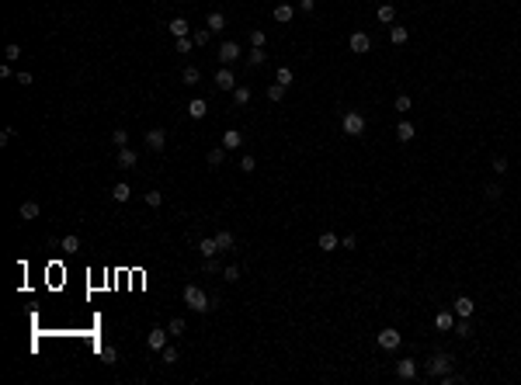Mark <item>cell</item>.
Instances as JSON below:
<instances>
[{
    "label": "cell",
    "mask_w": 521,
    "mask_h": 385,
    "mask_svg": "<svg viewBox=\"0 0 521 385\" xmlns=\"http://www.w3.org/2000/svg\"><path fill=\"white\" fill-rule=\"evenodd\" d=\"M184 306L191 309V312H209L215 302L205 295V288H198V285H184Z\"/></svg>",
    "instance_id": "1"
},
{
    "label": "cell",
    "mask_w": 521,
    "mask_h": 385,
    "mask_svg": "<svg viewBox=\"0 0 521 385\" xmlns=\"http://www.w3.org/2000/svg\"><path fill=\"white\" fill-rule=\"evenodd\" d=\"M431 378H442V375H448L452 371V354H434L431 361H427V368H424Z\"/></svg>",
    "instance_id": "2"
},
{
    "label": "cell",
    "mask_w": 521,
    "mask_h": 385,
    "mask_svg": "<svg viewBox=\"0 0 521 385\" xmlns=\"http://www.w3.org/2000/svg\"><path fill=\"white\" fill-rule=\"evenodd\" d=\"M341 129H344V135H354L358 139V135L365 132V115L362 111H347L344 122H341Z\"/></svg>",
    "instance_id": "3"
},
{
    "label": "cell",
    "mask_w": 521,
    "mask_h": 385,
    "mask_svg": "<svg viewBox=\"0 0 521 385\" xmlns=\"http://www.w3.org/2000/svg\"><path fill=\"white\" fill-rule=\"evenodd\" d=\"M400 344H403V333H400V330L386 327L382 333H379V347H382V350H396Z\"/></svg>",
    "instance_id": "4"
},
{
    "label": "cell",
    "mask_w": 521,
    "mask_h": 385,
    "mask_svg": "<svg viewBox=\"0 0 521 385\" xmlns=\"http://www.w3.org/2000/svg\"><path fill=\"white\" fill-rule=\"evenodd\" d=\"M452 312H455V316H459V319H469V316H473V312H476V302H473V299H469V295H459V299H455V302H452Z\"/></svg>",
    "instance_id": "5"
},
{
    "label": "cell",
    "mask_w": 521,
    "mask_h": 385,
    "mask_svg": "<svg viewBox=\"0 0 521 385\" xmlns=\"http://www.w3.org/2000/svg\"><path fill=\"white\" fill-rule=\"evenodd\" d=\"M240 56H243V49H240L236 42H223V45H219V63L230 66V63H236Z\"/></svg>",
    "instance_id": "6"
},
{
    "label": "cell",
    "mask_w": 521,
    "mask_h": 385,
    "mask_svg": "<svg viewBox=\"0 0 521 385\" xmlns=\"http://www.w3.org/2000/svg\"><path fill=\"white\" fill-rule=\"evenodd\" d=\"M347 45H351V52H358V56H365L368 49H372V39H368L365 32H354V35L347 39Z\"/></svg>",
    "instance_id": "7"
},
{
    "label": "cell",
    "mask_w": 521,
    "mask_h": 385,
    "mask_svg": "<svg viewBox=\"0 0 521 385\" xmlns=\"http://www.w3.org/2000/svg\"><path fill=\"white\" fill-rule=\"evenodd\" d=\"M167 337H171V330H160V327L150 330V337H146V347H150V350H163V347H167Z\"/></svg>",
    "instance_id": "8"
},
{
    "label": "cell",
    "mask_w": 521,
    "mask_h": 385,
    "mask_svg": "<svg viewBox=\"0 0 521 385\" xmlns=\"http://www.w3.org/2000/svg\"><path fill=\"white\" fill-rule=\"evenodd\" d=\"M215 87L219 91H236V77H233V70H215Z\"/></svg>",
    "instance_id": "9"
},
{
    "label": "cell",
    "mask_w": 521,
    "mask_h": 385,
    "mask_svg": "<svg viewBox=\"0 0 521 385\" xmlns=\"http://www.w3.org/2000/svg\"><path fill=\"white\" fill-rule=\"evenodd\" d=\"M163 146H167V135H163V129H150V132H146V150L160 153Z\"/></svg>",
    "instance_id": "10"
},
{
    "label": "cell",
    "mask_w": 521,
    "mask_h": 385,
    "mask_svg": "<svg viewBox=\"0 0 521 385\" xmlns=\"http://www.w3.org/2000/svg\"><path fill=\"white\" fill-rule=\"evenodd\" d=\"M414 135H417V129H414V122H406V118H400V122H396V139H400V142H410Z\"/></svg>",
    "instance_id": "11"
},
{
    "label": "cell",
    "mask_w": 521,
    "mask_h": 385,
    "mask_svg": "<svg viewBox=\"0 0 521 385\" xmlns=\"http://www.w3.org/2000/svg\"><path fill=\"white\" fill-rule=\"evenodd\" d=\"M271 18L278 21V24H289V21L295 18V11H292V4H278V7L271 11Z\"/></svg>",
    "instance_id": "12"
},
{
    "label": "cell",
    "mask_w": 521,
    "mask_h": 385,
    "mask_svg": "<svg viewBox=\"0 0 521 385\" xmlns=\"http://www.w3.org/2000/svg\"><path fill=\"white\" fill-rule=\"evenodd\" d=\"M396 375L400 378H417V361H410V358L396 361Z\"/></svg>",
    "instance_id": "13"
},
{
    "label": "cell",
    "mask_w": 521,
    "mask_h": 385,
    "mask_svg": "<svg viewBox=\"0 0 521 385\" xmlns=\"http://www.w3.org/2000/svg\"><path fill=\"white\" fill-rule=\"evenodd\" d=\"M188 115H191L195 122H202V118L209 115V104H205V101H202V97H195L191 104H188Z\"/></svg>",
    "instance_id": "14"
},
{
    "label": "cell",
    "mask_w": 521,
    "mask_h": 385,
    "mask_svg": "<svg viewBox=\"0 0 521 385\" xmlns=\"http://www.w3.org/2000/svg\"><path fill=\"white\" fill-rule=\"evenodd\" d=\"M375 18H379V24H393V21H396V7H393V4H379Z\"/></svg>",
    "instance_id": "15"
},
{
    "label": "cell",
    "mask_w": 521,
    "mask_h": 385,
    "mask_svg": "<svg viewBox=\"0 0 521 385\" xmlns=\"http://www.w3.org/2000/svg\"><path fill=\"white\" fill-rule=\"evenodd\" d=\"M112 198H115L118 205H125V201H129V198H132V188H129V184H125V181H118L115 188H112Z\"/></svg>",
    "instance_id": "16"
},
{
    "label": "cell",
    "mask_w": 521,
    "mask_h": 385,
    "mask_svg": "<svg viewBox=\"0 0 521 385\" xmlns=\"http://www.w3.org/2000/svg\"><path fill=\"white\" fill-rule=\"evenodd\" d=\"M205 28H209V32H223V28H226V14H223V11H212V14L205 18Z\"/></svg>",
    "instance_id": "17"
},
{
    "label": "cell",
    "mask_w": 521,
    "mask_h": 385,
    "mask_svg": "<svg viewBox=\"0 0 521 385\" xmlns=\"http://www.w3.org/2000/svg\"><path fill=\"white\" fill-rule=\"evenodd\" d=\"M167 32H171L174 39H188V21H184V18H174L171 24H167Z\"/></svg>",
    "instance_id": "18"
},
{
    "label": "cell",
    "mask_w": 521,
    "mask_h": 385,
    "mask_svg": "<svg viewBox=\"0 0 521 385\" xmlns=\"http://www.w3.org/2000/svg\"><path fill=\"white\" fill-rule=\"evenodd\" d=\"M135 160H139V156H135V150H129V146H122V150H118V167H125V170H129V167H135Z\"/></svg>",
    "instance_id": "19"
},
{
    "label": "cell",
    "mask_w": 521,
    "mask_h": 385,
    "mask_svg": "<svg viewBox=\"0 0 521 385\" xmlns=\"http://www.w3.org/2000/svg\"><path fill=\"white\" fill-rule=\"evenodd\" d=\"M247 63H251V66H264V63H268V52H264V45H254L251 52H247Z\"/></svg>",
    "instance_id": "20"
},
{
    "label": "cell",
    "mask_w": 521,
    "mask_h": 385,
    "mask_svg": "<svg viewBox=\"0 0 521 385\" xmlns=\"http://www.w3.org/2000/svg\"><path fill=\"white\" fill-rule=\"evenodd\" d=\"M316 243H320V250H327V253L341 247V240H337L334 232H320V240H316Z\"/></svg>",
    "instance_id": "21"
},
{
    "label": "cell",
    "mask_w": 521,
    "mask_h": 385,
    "mask_svg": "<svg viewBox=\"0 0 521 385\" xmlns=\"http://www.w3.org/2000/svg\"><path fill=\"white\" fill-rule=\"evenodd\" d=\"M434 327L438 330H455V312H438V316H434Z\"/></svg>",
    "instance_id": "22"
},
{
    "label": "cell",
    "mask_w": 521,
    "mask_h": 385,
    "mask_svg": "<svg viewBox=\"0 0 521 385\" xmlns=\"http://www.w3.org/2000/svg\"><path fill=\"white\" fill-rule=\"evenodd\" d=\"M240 142H243V135L236 132V129H226V132H223V146H226V150H236Z\"/></svg>",
    "instance_id": "23"
},
{
    "label": "cell",
    "mask_w": 521,
    "mask_h": 385,
    "mask_svg": "<svg viewBox=\"0 0 521 385\" xmlns=\"http://www.w3.org/2000/svg\"><path fill=\"white\" fill-rule=\"evenodd\" d=\"M292 80H295V73H292L289 66H278V73H275V83H282V87H292Z\"/></svg>",
    "instance_id": "24"
},
{
    "label": "cell",
    "mask_w": 521,
    "mask_h": 385,
    "mask_svg": "<svg viewBox=\"0 0 521 385\" xmlns=\"http://www.w3.org/2000/svg\"><path fill=\"white\" fill-rule=\"evenodd\" d=\"M198 253H202V257H215V253H219V243H215V240H198Z\"/></svg>",
    "instance_id": "25"
},
{
    "label": "cell",
    "mask_w": 521,
    "mask_h": 385,
    "mask_svg": "<svg viewBox=\"0 0 521 385\" xmlns=\"http://www.w3.org/2000/svg\"><path fill=\"white\" fill-rule=\"evenodd\" d=\"M215 243H219V250H230L233 243H236V236L230 229H223V232H215Z\"/></svg>",
    "instance_id": "26"
},
{
    "label": "cell",
    "mask_w": 521,
    "mask_h": 385,
    "mask_svg": "<svg viewBox=\"0 0 521 385\" xmlns=\"http://www.w3.org/2000/svg\"><path fill=\"white\" fill-rule=\"evenodd\" d=\"M205 160H209V167H219V163L226 160V146H215V150H209V156H205Z\"/></svg>",
    "instance_id": "27"
},
{
    "label": "cell",
    "mask_w": 521,
    "mask_h": 385,
    "mask_svg": "<svg viewBox=\"0 0 521 385\" xmlns=\"http://www.w3.org/2000/svg\"><path fill=\"white\" fill-rule=\"evenodd\" d=\"M21 219H39V201H21Z\"/></svg>",
    "instance_id": "28"
},
{
    "label": "cell",
    "mask_w": 521,
    "mask_h": 385,
    "mask_svg": "<svg viewBox=\"0 0 521 385\" xmlns=\"http://www.w3.org/2000/svg\"><path fill=\"white\" fill-rule=\"evenodd\" d=\"M389 39H393V45H403V42L410 39V32H406V28H400V24H393V32H389Z\"/></svg>",
    "instance_id": "29"
},
{
    "label": "cell",
    "mask_w": 521,
    "mask_h": 385,
    "mask_svg": "<svg viewBox=\"0 0 521 385\" xmlns=\"http://www.w3.org/2000/svg\"><path fill=\"white\" fill-rule=\"evenodd\" d=\"M181 80H184V83H188V87H195V83H198V80H202V73H198V66H188V70H184V73H181Z\"/></svg>",
    "instance_id": "30"
},
{
    "label": "cell",
    "mask_w": 521,
    "mask_h": 385,
    "mask_svg": "<svg viewBox=\"0 0 521 385\" xmlns=\"http://www.w3.org/2000/svg\"><path fill=\"white\" fill-rule=\"evenodd\" d=\"M233 101H236L240 108H243V104H251V87H236V91H233Z\"/></svg>",
    "instance_id": "31"
},
{
    "label": "cell",
    "mask_w": 521,
    "mask_h": 385,
    "mask_svg": "<svg viewBox=\"0 0 521 385\" xmlns=\"http://www.w3.org/2000/svg\"><path fill=\"white\" fill-rule=\"evenodd\" d=\"M101 361H104V365H115V361H118V350L112 344H104V347H101Z\"/></svg>",
    "instance_id": "32"
},
{
    "label": "cell",
    "mask_w": 521,
    "mask_h": 385,
    "mask_svg": "<svg viewBox=\"0 0 521 385\" xmlns=\"http://www.w3.org/2000/svg\"><path fill=\"white\" fill-rule=\"evenodd\" d=\"M4 59H7V63L21 59V45H18V42H7V49H4Z\"/></svg>",
    "instance_id": "33"
},
{
    "label": "cell",
    "mask_w": 521,
    "mask_h": 385,
    "mask_svg": "<svg viewBox=\"0 0 521 385\" xmlns=\"http://www.w3.org/2000/svg\"><path fill=\"white\" fill-rule=\"evenodd\" d=\"M289 87H282V83H268V101H282Z\"/></svg>",
    "instance_id": "34"
},
{
    "label": "cell",
    "mask_w": 521,
    "mask_h": 385,
    "mask_svg": "<svg viewBox=\"0 0 521 385\" xmlns=\"http://www.w3.org/2000/svg\"><path fill=\"white\" fill-rule=\"evenodd\" d=\"M63 250H66V253H77L80 250V240L73 236V232H70V236H63Z\"/></svg>",
    "instance_id": "35"
},
{
    "label": "cell",
    "mask_w": 521,
    "mask_h": 385,
    "mask_svg": "<svg viewBox=\"0 0 521 385\" xmlns=\"http://www.w3.org/2000/svg\"><path fill=\"white\" fill-rule=\"evenodd\" d=\"M160 354H163V365H177V358H181V354H177V347H171V344L163 347Z\"/></svg>",
    "instance_id": "36"
},
{
    "label": "cell",
    "mask_w": 521,
    "mask_h": 385,
    "mask_svg": "<svg viewBox=\"0 0 521 385\" xmlns=\"http://www.w3.org/2000/svg\"><path fill=\"white\" fill-rule=\"evenodd\" d=\"M112 142H115L118 150H122V146H129V132H125V129H115V132H112Z\"/></svg>",
    "instance_id": "37"
},
{
    "label": "cell",
    "mask_w": 521,
    "mask_h": 385,
    "mask_svg": "<svg viewBox=\"0 0 521 385\" xmlns=\"http://www.w3.org/2000/svg\"><path fill=\"white\" fill-rule=\"evenodd\" d=\"M167 330H171V337H181V333H184V319H181V316H174L171 323H167Z\"/></svg>",
    "instance_id": "38"
},
{
    "label": "cell",
    "mask_w": 521,
    "mask_h": 385,
    "mask_svg": "<svg viewBox=\"0 0 521 385\" xmlns=\"http://www.w3.org/2000/svg\"><path fill=\"white\" fill-rule=\"evenodd\" d=\"M209 39H212V32H209V28H198V32L191 35V42H195V45H205Z\"/></svg>",
    "instance_id": "39"
},
{
    "label": "cell",
    "mask_w": 521,
    "mask_h": 385,
    "mask_svg": "<svg viewBox=\"0 0 521 385\" xmlns=\"http://www.w3.org/2000/svg\"><path fill=\"white\" fill-rule=\"evenodd\" d=\"M483 194H486V198H490V201H501V194H504V188H501V184H486V191H483Z\"/></svg>",
    "instance_id": "40"
},
{
    "label": "cell",
    "mask_w": 521,
    "mask_h": 385,
    "mask_svg": "<svg viewBox=\"0 0 521 385\" xmlns=\"http://www.w3.org/2000/svg\"><path fill=\"white\" fill-rule=\"evenodd\" d=\"M490 167H493V173H507V156H493Z\"/></svg>",
    "instance_id": "41"
},
{
    "label": "cell",
    "mask_w": 521,
    "mask_h": 385,
    "mask_svg": "<svg viewBox=\"0 0 521 385\" xmlns=\"http://www.w3.org/2000/svg\"><path fill=\"white\" fill-rule=\"evenodd\" d=\"M146 205H150V209H160V205H163V194H160V191H146Z\"/></svg>",
    "instance_id": "42"
},
{
    "label": "cell",
    "mask_w": 521,
    "mask_h": 385,
    "mask_svg": "<svg viewBox=\"0 0 521 385\" xmlns=\"http://www.w3.org/2000/svg\"><path fill=\"white\" fill-rule=\"evenodd\" d=\"M223 278H226L230 285H233V281H240V268H236V264H230V268H223Z\"/></svg>",
    "instance_id": "43"
},
{
    "label": "cell",
    "mask_w": 521,
    "mask_h": 385,
    "mask_svg": "<svg viewBox=\"0 0 521 385\" xmlns=\"http://www.w3.org/2000/svg\"><path fill=\"white\" fill-rule=\"evenodd\" d=\"M240 170H243V173H254V170H257V160H254V156H243V160H240Z\"/></svg>",
    "instance_id": "44"
},
{
    "label": "cell",
    "mask_w": 521,
    "mask_h": 385,
    "mask_svg": "<svg viewBox=\"0 0 521 385\" xmlns=\"http://www.w3.org/2000/svg\"><path fill=\"white\" fill-rule=\"evenodd\" d=\"M455 333H459V337H473V327H469V319H459V323H455Z\"/></svg>",
    "instance_id": "45"
},
{
    "label": "cell",
    "mask_w": 521,
    "mask_h": 385,
    "mask_svg": "<svg viewBox=\"0 0 521 385\" xmlns=\"http://www.w3.org/2000/svg\"><path fill=\"white\" fill-rule=\"evenodd\" d=\"M396 111H410V94H400L396 97V104H393Z\"/></svg>",
    "instance_id": "46"
},
{
    "label": "cell",
    "mask_w": 521,
    "mask_h": 385,
    "mask_svg": "<svg viewBox=\"0 0 521 385\" xmlns=\"http://www.w3.org/2000/svg\"><path fill=\"white\" fill-rule=\"evenodd\" d=\"M455 382H465V375H455V371L442 375V385H455Z\"/></svg>",
    "instance_id": "47"
},
{
    "label": "cell",
    "mask_w": 521,
    "mask_h": 385,
    "mask_svg": "<svg viewBox=\"0 0 521 385\" xmlns=\"http://www.w3.org/2000/svg\"><path fill=\"white\" fill-rule=\"evenodd\" d=\"M191 45H195L191 39H177V42H174V49H177V52H181V56H184V52H188V49H191Z\"/></svg>",
    "instance_id": "48"
},
{
    "label": "cell",
    "mask_w": 521,
    "mask_h": 385,
    "mask_svg": "<svg viewBox=\"0 0 521 385\" xmlns=\"http://www.w3.org/2000/svg\"><path fill=\"white\" fill-rule=\"evenodd\" d=\"M251 42H254V45H264V42H268V35H264L261 28H254V32H251Z\"/></svg>",
    "instance_id": "49"
},
{
    "label": "cell",
    "mask_w": 521,
    "mask_h": 385,
    "mask_svg": "<svg viewBox=\"0 0 521 385\" xmlns=\"http://www.w3.org/2000/svg\"><path fill=\"white\" fill-rule=\"evenodd\" d=\"M202 271H205V274H215V271H219V264H215V257H205V264H202Z\"/></svg>",
    "instance_id": "50"
},
{
    "label": "cell",
    "mask_w": 521,
    "mask_h": 385,
    "mask_svg": "<svg viewBox=\"0 0 521 385\" xmlns=\"http://www.w3.org/2000/svg\"><path fill=\"white\" fill-rule=\"evenodd\" d=\"M11 139H14V129H11V125H7V129H4V132H0V146H7V142H11Z\"/></svg>",
    "instance_id": "51"
},
{
    "label": "cell",
    "mask_w": 521,
    "mask_h": 385,
    "mask_svg": "<svg viewBox=\"0 0 521 385\" xmlns=\"http://www.w3.org/2000/svg\"><path fill=\"white\" fill-rule=\"evenodd\" d=\"M313 7H316V0H299V11H306V14H309Z\"/></svg>",
    "instance_id": "52"
},
{
    "label": "cell",
    "mask_w": 521,
    "mask_h": 385,
    "mask_svg": "<svg viewBox=\"0 0 521 385\" xmlns=\"http://www.w3.org/2000/svg\"><path fill=\"white\" fill-rule=\"evenodd\" d=\"M18 83H21V87H28V83H32V73H24V70H21V73H18Z\"/></svg>",
    "instance_id": "53"
}]
</instances>
